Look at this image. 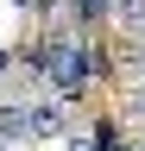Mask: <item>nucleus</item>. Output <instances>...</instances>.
I'll return each instance as SVG.
<instances>
[{"label":"nucleus","mask_w":145,"mask_h":151,"mask_svg":"<svg viewBox=\"0 0 145 151\" xmlns=\"http://www.w3.org/2000/svg\"><path fill=\"white\" fill-rule=\"evenodd\" d=\"M126 113H133V120H145V82H139L133 94H126Z\"/></svg>","instance_id":"obj_5"},{"label":"nucleus","mask_w":145,"mask_h":151,"mask_svg":"<svg viewBox=\"0 0 145 151\" xmlns=\"http://www.w3.org/2000/svg\"><path fill=\"white\" fill-rule=\"evenodd\" d=\"M19 139H32L25 107H0V145H19Z\"/></svg>","instance_id":"obj_3"},{"label":"nucleus","mask_w":145,"mask_h":151,"mask_svg":"<svg viewBox=\"0 0 145 151\" xmlns=\"http://www.w3.org/2000/svg\"><path fill=\"white\" fill-rule=\"evenodd\" d=\"M6 63H13V57H6V50H0V76H6Z\"/></svg>","instance_id":"obj_8"},{"label":"nucleus","mask_w":145,"mask_h":151,"mask_svg":"<svg viewBox=\"0 0 145 151\" xmlns=\"http://www.w3.org/2000/svg\"><path fill=\"white\" fill-rule=\"evenodd\" d=\"M25 126H32V139H57L63 132V94L57 101H32L25 107Z\"/></svg>","instance_id":"obj_2"},{"label":"nucleus","mask_w":145,"mask_h":151,"mask_svg":"<svg viewBox=\"0 0 145 151\" xmlns=\"http://www.w3.org/2000/svg\"><path fill=\"white\" fill-rule=\"evenodd\" d=\"M120 19H126V32H145V0H114Z\"/></svg>","instance_id":"obj_4"},{"label":"nucleus","mask_w":145,"mask_h":151,"mask_svg":"<svg viewBox=\"0 0 145 151\" xmlns=\"http://www.w3.org/2000/svg\"><path fill=\"white\" fill-rule=\"evenodd\" d=\"M82 13H101V0H82Z\"/></svg>","instance_id":"obj_7"},{"label":"nucleus","mask_w":145,"mask_h":151,"mask_svg":"<svg viewBox=\"0 0 145 151\" xmlns=\"http://www.w3.org/2000/svg\"><path fill=\"white\" fill-rule=\"evenodd\" d=\"M44 82L57 88L63 101H69V94H82V88H88V50L69 44V38H57V44L44 50Z\"/></svg>","instance_id":"obj_1"},{"label":"nucleus","mask_w":145,"mask_h":151,"mask_svg":"<svg viewBox=\"0 0 145 151\" xmlns=\"http://www.w3.org/2000/svg\"><path fill=\"white\" fill-rule=\"evenodd\" d=\"M69 151H101V145L88 139V132H69Z\"/></svg>","instance_id":"obj_6"},{"label":"nucleus","mask_w":145,"mask_h":151,"mask_svg":"<svg viewBox=\"0 0 145 151\" xmlns=\"http://www.w3.org/2000/svg\"><path fill=\"white\" fill-rule=\"evenodd\" d=\"M0 151H6V145H0Z\"/></svg>","instance_id":"obj_9"}]
</instances>
